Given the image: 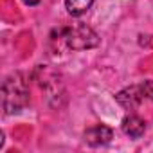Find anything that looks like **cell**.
<instances>
[{"label":"cell","mask_w":153,"mask_h":153,"mask_svg":"<svg viewBox=\"0 0 153 153\" xmlns=\"http://www.w3.org/2000/svg\"><path fill=\"white\" fill-rule=\"evenodd\" d=\"M94 4V0H65V7L68 11V15L72 16H81L85 15Z\"/></svg>","instance_id":"8992f818"},{"label":"cell","mask_w":153,"mask_h":153,"mask_svg":"<svg viewBox=\"0 0 153 153\" xmlns=\"http://www.w3.org/2000/svg\"><path fill=\"white\" fill-rule=\"evenodd\" d=\"M29 105V83L24 72H13L2 83V108L4 115L22 112Z\"/></svg>","instance_id":"7a4b0ae2"},{"label":"cell","mask_w":153,"mask_h":153,"mask_svg":"<svg viewBox=\"0 0 153 153\" xmlns=\"http://www.w3.org/2000/svg\"><path fill=\"white\" fill-rule=\"evenodd\" d=\"M144 99H146V97H144V94H142V90H140V85L126 87V88H123L121 92L115 94V101H117L123 108H126V110H133V108L140 106V103H142Z\"/></svg>","instance_id":"277c9868"},{"label":"cell","mask_w":153,"mask_h":153,"mask_svg":"<svg viewBox=\"0 0 153 153\" xmlns=\"http://www.w3.org/2000/svg\"><path fill=\"white\" fill-rule=\"evenodd\" d=\"M121 128H123V131H124L128 137H131V139H140V137L144 135V131H146V121H144L142 117H139L137 114H128V115L123 119Z\"/></svg>","instance_id":"5b68a950"},{"label":"cell","mask_w":153,"mask_h":153,"mask_svg":"<svg viewBox=\"0 0 153 153\" xmlns=\"http://www.w3.org/2000/svg\"><path fill=\"white\" fill-rule=\"evenodd\" d=\"M83 139H85V142H87L88 146L97 148V146L108 144V142L114 139V131H112V128H108L106 124H94V126H90V128L85 130Z\"/></svg>","instance_id":"3957f363"},{"label":"cell","mask_w":153,"mask_h":153,"mask_svg":"<svg viewBox=\"0 0 153 153\" xmlns=\"http://www.w3.org/2000/svg\"><path fill=\"white\" fill-rule=\"evenodd\" d=\"M40 2H42V0H24L25 6H38Z\"/></svg>","instance_id":"ba28073f"},{"label":"cell","mask_w":153,"mask_h":153,"mask_svg":"<svg viewBox=\"0 0 153 153\" xmlns=\"http://www.w3.org/2000/svg\"><path fill=\"white\" fill-rule=\"evenodd\" d=\"M139 85H140V90H142L144 97L153 101V79H146V81H142Z\"/></svg>","instance_id":"52a82bcc"},{"label":"cell","mask_w":153,"mask_h":153,"mask_svg":"<svg viewBox=\"0 0 153 153\" xmlns=\"http://www.w3.org/2000/svg\"><path fill=\"white\" fill-rule=\"evenodd\" d=\"M51 43L54 51H87L99 45V36L85 24H74L54 29L51 34Z\"/></svg>","instance_id":"6da1fadb"}]
</instances>
